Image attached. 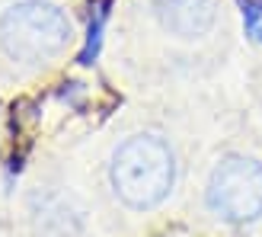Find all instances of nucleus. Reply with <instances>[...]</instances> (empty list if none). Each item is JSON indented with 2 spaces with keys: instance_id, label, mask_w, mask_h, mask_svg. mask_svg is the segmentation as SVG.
Segmentation results:
<instances>
[{
  "instance_id": "obj_1",
  "label": "nucleus",
  "mask_w": 262,
  "mask_h": 237,
  "mask_svg": "<svg viewBox=\"0 0 262 237\" xmlns=\"http://www.w3.org/2000/svg\"><path fill=\"white\" fill-rule=\"evenodd\" d=\"M176 180L173 151L157 135L128 138L112 157V186L115 195L131 208L160 205Z\"/></svg>"
},
{
  "instance_id": "obj_2",
  "label": "nucleus",
  "mask_w": 262,
  "mask_h": 237,
  "mask_svg": "<svg viewBox=\"0 0 262 237\" xmlns=\"http://www.w3.org/2000/svg\"><path fill=\"white\" fill-rule=\"evenodd\" d=\"M71 19L48 0H19L0 16V45L10 58L42 64L71 42Z\"/></svg>"
},
{
  "instance_id": "obj_3",
  "label": "nucleus",
  "mask_w": 262,
  "mask_h": 237,
  "mask_svg": "<svg viewBox=\"0 0 262 237\" xmlns=\"http://www.w3.org/2000/svg\"><path fill=\"white\" fill-rule=\"evenodd\" d=\"M208 205L224 221H256L262 215V164L224 157L208 183Z\"/></svg>"
},
{
  "instance_id": "obj_4",
  "label": "nucleus",
  "mask_w": 262,
  "mask_h": 237,
  "mask_svg": "<svg viewBox=\"0 0 262 237\" xmlns=\"http://www.w3.org/2000/svg\"><path fill=\"white\" fill-rule=\"evenodd\" d=\"M157 13L179 38H199L214 26V0H157Z\"/></svg>"
},
{
  "instance_id": "obj_5",
  "label": "nucleus",
  "mask_w": 262,
  "mask_h": 237,
  "mask_svg": "<svg viewBox=\"0 0 262 237\" xmlns=\"http://www.w3.org/2000/svg\"><path fill=\"white\" fill-rule=\"evenodd\" d=\"M102 19H106V10H99V13H96V23L90 26V42H86V48H83V55H80L83 64H90V58H93V55H96V48H99V29H102Z\"/></svg>"
}]
</instances>
